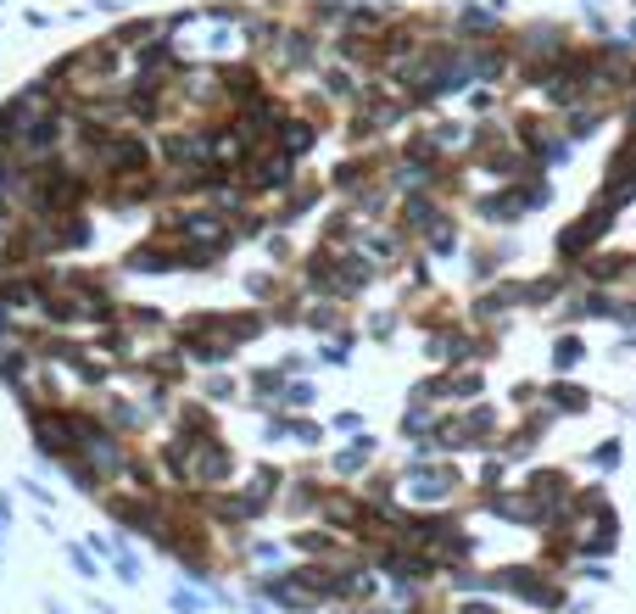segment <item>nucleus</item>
<instances>
[{"instance_id": "20e7f679", "label": "nucleus", "mask_w": 636, "mask_h": 614, "mask_svg": "<svg viewBox=\"0 0 636 614\" xmlns=\"http://www.w3.org/2000/svg\"><path fill=\"white\" fill-rule=\"evenodd\" d=\"M218 257H207L202 246L185 240H140L123 257V274H207Z\"/></svg>"}, {"instance_id": "6e6552de", "label": "nucleus", "mask_w": 636, "mask_h": 614, "mask_svg": "<svg viewBox=\"0 0 636 614\" xmlns=\"http://www.w3.org/2000/svg\"><path fill=\"white\" fill-rule=\"evenodd\" d=\"M96 408H101V419H107V424L123 435V442H129V435H140V430L151 424V408H145V397H123V391H107Z\"/></svg>"}, {"instance_id": "1a4fd4ad", "label": "nucleus", "mask_w": 636, "mask_h": 614, "mask_svg": "<svg viewBox=\"0 0 636 614\" xmlns=\"http://www.w3.org/2000/svg\"><path fill=\"white\" fill-rule=\"evenodd\" d=\"M185 369H191V358L179 353V341L145 346V358H140V375H145L151 386H179V380H185Z\"/></svg>"}, {"instance_id": "f03ea898", "label": "nucleus", "mask_w": 636, "mask_h": 614, "mask_svg": "<svg viewBox=\"0 0 636 614\" xmlns=\"http://www.w3.org/2000/svg\"><path fill=\"white\" fill-rule=\"evenodd\" d=\"M268 330V319L262 313H224V308H207V313H191V319H179L173 324V341H179V353H185L191 364H202V369H213V364H224L235 346H246V341H257Z\"/></svg>"}, {"instance_id": "9d476101", "label": "nucleus", "mask_w": 636, "mask_h": 614, "mask_svg": "<svg viewBox=\"0 0 636 614\" xmlns=\"http://www.w3.org/2000/svg\"><path fill=\"white\" fill-rule=\"evenodd\" d=\"M118 324L129 330V335H168L173 324H168V313L162 308H145V302H118Z\"/></svg>"}, {"instance_id": "9b49d317", "label": "nucleus", "mask_w": 636, "mask_h": 614, "mask_svg": "<svg viewBox=\"0 0 636 614\" xmlns=\"http://www.w3.org/2000/svg\"><path fill=\"white\" fill-rule=\"evenodd\" d=\"M280 386H285V369H257V375H251V391H257V397L280 391Z\"/></svg>"}, {"instance_id": "7ed1b4c3", "label": "nucleus", "mask_w": 636, "mask_h": 614, "mask_svg": "<svg viewBox=\"0 0 636 614\" xmlns=\"http://www.w3.org/2000/svg\"><path fill=\"white\" fill-rule=\"evenodd\" d=\"M84 162H89L96 180H118V173H151V168H157V140L123 123V129H112L96 151H89Z\"/></svg>"}, {"instance_id": "423d86ee", "label": "nucleus", "mask_w": 636, "mask_h": 614, "mask_svg": "<svg viewBox=\"0 0 636 614\" xmlns=\"http://www.w3.org/2000/svg\"><path fill=\"white\" fill-rule=\"evenodd\" d=\"M235 475V448L224 442V435H202V442H191V486L207 492V486H224Z\"/></svg>"}, {"instance_id": "f257e3e1", "label": "nucleus", "mask_w": 636, "mask_h": 614, "mask_svg": "<svg viewBox=\"0 0 636 614\" xmlns=\"http://www.w3.org/2000/svg\"><path fill=\"white\" fill-rule=\"evenodd\" d=\"M123 56L129 51L107 34V40H89L73 56H62L45 78H51V90L62 101H107V96H118V84H123Z\"/></svg>"}, {"instance_id": "ddd939ff", "label": "nucleus", "mask_w": 636, "mask_h": 614, "mask_svg": "<svg viewBox=\"0 0 636 614\" xmlns=\"http://www.w3.org/2000/svg\"><path fill=\"white\" fill-rule=\"evenodd\" d=\"M285 402H291V408H308V402H313V386H285Z\"/></svg>"}, {"instance_id": "f8f14e48", "label": "nucleus", "mask_w": 636, "mask_h": 614, "mask_svg": "<svg viewBox=\"0 0 636 614\" xmlns=\"http://www.w3.org/2000/svg\"><path fill=\"white\" fill-rule=\"evenodd\" d=\"M202 397H213V402H224V397H235V380H229V375H213Z\"/></svg>"}, {"instance_id": "0eeeda50", "label": "nucleus", "mask_w": 636, "mask_h": 614, "mask_svg": "<svg viewBox=\"0 0 636 614\" xmlns=\"http://www.w3.org/2000/svg\"><path fill=\"white\" fill-rule=\"evenodd\" d=\"M45 235H51L56 257H84V251H96L101 224H96V213H62V218H45Z\"/></svg>"}, {"instance_id": "39448f33", "label": "nucleus", "mask_w": 636, "mask_h": 614, "mask_svg": "<svg viewBox=\"0 0 636 614\" xmlns=\"http://www.w3.org/2000/svg\"><path fill=\"white\" fill-rule=\"evenodd\" d=\"M369 274H375V262H363L352 251H330V246H319L302 262V280L313 291H324V297H357L363 286H369Z\"/></svg>"}]
</instances>
